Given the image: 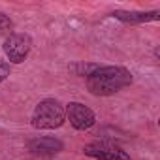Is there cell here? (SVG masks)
<instances>
[{
  "instance_id": "obj_1",
  "label": "cell",
  "mask_w": 160,
  "mask_h": 160,
  "mask_svg": "<svg viewBox=\"0 0 160 160\" xmlns=\"http://www.w3.org/2000/svg\"><path fill=\"white\" fill-rule=\"evenodd\" d=\"M134 75L124 66H100L92 75L85 79L87 91L92 96H113L130 87Z\"/></svg>"
},
{
  "instance_id": "obj_2",
  "label": "cell",
  "mask_w": 160,
  "mask_h": 160,
  "mask_svg": "<svg viewBox=\"0 0 160 160\" xmlns=\"http://www.w3.org/2000/svg\"><path fill=\"white\" fill-rule=\"evenodd\" d=\"M66 122V108L57 98H43L30 113V126L36 130H57Z\"/></svg>"
},
{
  "instance_id": "obj_3",
  "label": "cell",
  "mask_w": 160,
  "mask_h": 160,
  "mask_svg": "<svg viewBox=\"0 0 160 160\" xmlns=\"http://www.w3.org/2000/svg\"><path fill=\"white\" fill-rule=\"evenodd\" d=\"M2 51L10 64H23L32 51V36L27 32H10L2 43Z\"/></svg>"
},
{
  "instance_id": "obj_4",
  "label": "cell",
  "mask_w": 160,
  "mask_h": 160,
  "mask_svg": "<svg viewBox=\"0 0 160 160\" xmlns=\"http://www.w3.org/2000/svg\"><path fill=\"white\" fill-rule=\"evenodd\" d=\"M83 154L94 160H132L130 154L111 141H92L83 147Z\"/></svg>"
},
{
  "instance_id": "obj_5",
  "label": "cell",
  "mask_w": 160,
  "mask_h": 160,
  "mask_svg": "<svg viewBox=\"0 0 160 160\" xmlns=\"http://www.w3.org/2000/svg\"><path fill=\"white\" fill-rule=\"evenodd\" d=\"M64 108H66V121H70V124L75 130L85 132L96 124V113L89 106H85L81 102H70Z\"/></svg>"
},
{
  "instance_id": "obj_6",
  "label": "cell",
  "mask_w": 160,
  "mask_h": 160,
  "mask_svg": "<svg viewBox=\"0 0 160 160\" xmlns=\"http://www.w3.org/2000/svg\"><path fill=\"white\" fill-rule=\"evenodd\" d=\"M27 149L34 154V156H43V158H49V156H55L58 154L60 151H64V143L58 139V138H53V136H42V138H34L27 143Z\"/></svg>"
},
{
  "instance_id": "obj_7",
  "label": "cell",
  "mask_w": 160,
  "mask_h": 160,
  "mask_svg": "<svg viewBox=\"0 0 160 160\" xmlns=\"http://www.w3.org/2000/svg\"><path fill=\"white\" fill-rule=\"evenodd\" d=\"M113 19L126 23V25H145V23H156L160 19L158 10L151 12H139V10H115L109 13Z\"/></svg>"
},
{
  "instance_id": "obj_8",
  "label": "cell",
  "mask_w": 160,
  "mask_h": 160,
  "mask_svg": "<svg viewBox=\"0 0 160 160\" xmlns=\"http://www.w3.org/2000/svg\"><path fill=\"white\" fill-rule=\"evenodd\" d=\"M102 64H98V62H85V60H77V62H72L70 66H68V70H70V73H73L75 77H89V75H92L98 68H100Z\"/></svg>"
},
{
  "instance_id": "obj_9",
  "label": "cell",
  "mask_w": 160,
  "mask_h": 160,
  "mask_svg": "<svg viewBox=\"0 0 160 160\" xmlns=\"http://www.w3.org/2000/svg\"><path fill=\"white\" fill-rule=\"evenodd\" d=\"M10 30H13V21H12V17H10L8 13H4V12H0V34H6V32H10Z\"/></svg>"
},
{
  "instance_id": "obj_10",
  "label": "cell",
  "mask_w": 160,
  "mask_h": 160,
  "mask_svg": "<svg viewBox=\"0 0 160 160\" xmlns=\"http://www.w3.org/2000/svg\"><path fill=\"white\" fill-rule=\"evenodd\" d=\"M10 73H12V66H10V62H6V60L0 58V83H4L6 79L10 77Z\"/></svg>"
}]
</instances>
